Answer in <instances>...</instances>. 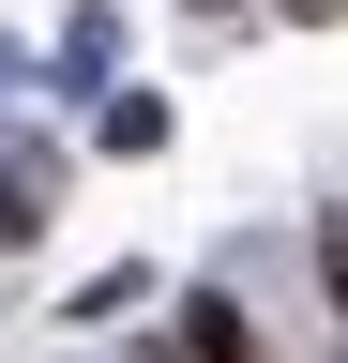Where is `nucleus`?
Here are the masks:
<instances>
[{"label":"nucleus","instance_id":"f257e3e1","mask_svg":"<svg viewBox=\"0 0 348 363\" xmlns=\"http://www.w3.org/2000/svg\"><path fill=\"white\" fill-rule=\"evenodd\" d=\"M318 288H333V318H348V212L318 227Z\"/></svg>","mask_w":348,"mask_h":363}]
</instances>
